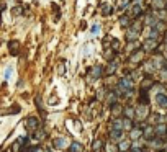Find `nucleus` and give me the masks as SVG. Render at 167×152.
<instances>
[{
    "mask_svg": "<svg viewBox=\"0 0 167 152\" xmlns=\"http://www.w3.org/2000/svg\"><path fill=\"white\" fill-rule=\"evenodd\" d=\"M28 126H30V128H34V126H36V123H34V119H30V123H28Z\"/></svg>",
    "mask_w": 167,
    "mask_h": 152,
    "instance_id": "1",
    "label": "nucleus"
},
{
    "mask_svg": "<svg viewBox=\"0 0 167 152\" xmlns=\"http://www.w3.org/2000/svg\"><path fill=\"white\" fill-rule=\"evenodd\" d=\"M92 33H98V26H97V25H95V26L92 28Z\"/></svg>",
    "mask_w": 167,
    "mask_h": 152,
    "instance_id": "2",
    "label": "nucleus"
}]
</instances>
